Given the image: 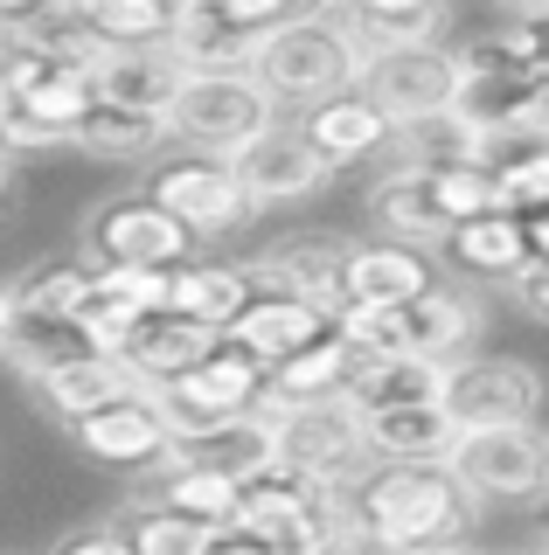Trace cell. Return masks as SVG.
<instances>
[{
	"instance_id": "obj_1",
	"label": "cell",
	"mask_w": 549,
	"mask_h": 555,
	"mask_svg": "<svg viewBox=\"0 0 549 555\" xmlns=\"http://www.w3.org/2000/svg\"><path fill=\"white\" fill-rule=\"evenodd\" d=\"M355 507L369 542L390 555H438L480 528V500L452 479V465H375L355 486Z\"/></svg>"
},
{
	"instance_id": "obj_2",
	"label": "cell",
	"mask_w": 549,
	"mask_h": 555,
	"mask_svg": "<svg viewBox=\"0 0 549 555\" xmlns=\"http://www.w3.org/2000/svg\"><path fill=\"white\" fill-rule=\"evenodd\" d=\"M362 69L369 56L341 14H299L293 28H279L271 42L251 49V77L265 83V98L299 104V112H314V104H328L341 91H362Z\"/></svg>"
},
{
	"instance_id": "obj_3",
	"label": "cell",
	"mask_w": 549,
	"mask_h": 555,
	"mask_svg": "<svg viewBox=\"0 0 549 555\" xmlns=\"http://www.w3.org/2000/svg\"><path fill=\"white\" fill-rule=\"evenodd\" d=\"M480 326H487V312H480L467 285H438L418 306H397V312H362V306L334 312V334L355 340L362 354H410V361H432V369L467 361Z\"/></svg>"
},
{
	"instance_id": "obj_4",
	"label": "cell",
	"mask_w": 549,
	"mask_h": 555,
	"mask_svg": "<svg viewBox=\"0 0 549 555\" xmlns=\"http://www.w3.org/2000/svg\"><path fill=\"white\" fill-rule=\"evenodd\" d=\"M271 126H279V104L265 98V83H257L251 69L188 77L175 112H167V139H181L188 153H209V160H237V153Z\"/></svg>"
},
{
	"instance_id": "obj_5",
	"label": "cell",
	"mask_w": 549,
	"mask_h": 555,
	"mask_svg": "<svg viewBox=\"0 0 549 555\" xmlns=\"http://www.w3.org/2000/svg\"><path fill=\"white\" fill-rule=\"evenodd\" d=\"M84 257L98 271H181L195 264V230H181L153 195H112L84 216Z\"/></svg>"
},
{
	"instance_id": "obj_6",
	"label": "cell",
	"mask_w": 549,
	"mask_h": 555,
	"mask_svg": "<svg viewBox=\"0 0 549 555\" xmlns=\"http://www.w3.org/2000/svg\"><path fill=\"white\" fill-rule=\"evenodd\" d=\"M265 389H271V375L257 369L244 347H230V340H222V347H216L209 361H202L195 375L167 382V389H146V396L161 403L167 430H175V444H195V438H209V430L237 424V416L265 410Z\"/></svg>"
},
{
	"instance_id": "obj_7",
	"label": "cell",
	"mask_w": 549,
	"mask_h": 555,
	"mask_svg": "<svg viewBox=\"0 0 549 555\" xmlns=\"http://www.w3.org/2000/svg\"><path fill=\"white\" fill-rule=\"evenodd\" d=\"M542 369L522 354H467L445 369L438 410L452 416V430H514L542 424Z\"/></svg>"
},
{
	"instance_id": "obj_8",
	"label": "cell",
	"mask_w": 549,
	"mask_h": 555,
	"mask_svg": "<svg viewBox=\"0 0 549 555\" xmlns=\"http://www.w3.org/2000/svg\"><path fill=\"white\" fill-rule=\"evenodd\" d=\"M265 416L279 430V465H293V473L341 486V493H355L375 473V451L355 403H306V410H265Z\"/></svg>"
},
{
	"instance_id": "obj_9",
	"label": "cell",
	"mask_w": 549,
	"mask_h": 555,
	"mask_svg": "<svg viewBox=\"0 0 549 555\" xmlns=\"http://www.w3.org/2000/svg\"><path fill=\"white\" fill-rule=\"evenodd\" d=\"M528 91H536V69L522 63V49H514V35H480V42L459 49V98H452V118L459 126H473L487 146H501L514 139V118H522Z\"/></svg>"
},
{
	"instance_id": "obj_10",
	"label": "cell",
	"mask_w": 549,
	"mask_h": 555,
	"mask_svg": "<svg viewBox=\"0 0 549 555\" xmlns=\"http://www.w3.org/2000/svg\"><path fill=\"white\" fill-rule=\"evenodd\" d=\"M452 479L473 500H542L549 493V430L514 424V430H459L452 444Z\"/></svg>"
},
{
	"instance_id": "obj_11",
	"label": "cell",
	"mask_w": 549,
	"mask_h": 555,
	"mask_svg": "<svg viewBox=\"0 0 549 555\" xmlns=\"http://www.w3.org/2000/svg\"><path fill=\"white\" fill-rule=\"evenodd\" d=\"M362 98L390 118V126H418V118L452 112V98H459V49L424 42V49H390V56H369Z\"/></svg>"
},
{
	"instance_id": "obj_12",
	"label": "cell",
	"mask_w": 549,
	"mask_h": 555,
	"mask_svg": "<svg viewBox=\"0 0 549 555\" xmlns=\"http://www.w3.org/2000/svg\"><path fill=\"white\" fill-rule=\"evenodd\" d=\"M146 195L195 236H230V230L251 222V202H244V188H237V167L209 160V153H181V160L153 167Z\"/></svg>"
},
{
	"instance_id": "obj_13",
	"label": "cell",
	"mask_w": 549,
	"mask_h": 555,
	"mask_svg": "<svg viewBox=\"0 0 549 555\" xmlns=\"http://www.w3.org/2000/svg\"><path fill=\"white\" fill-rule=\"evenodd\" d=\"M230 167H237V188H244L251 216H257V208H293V202H314L320 188L334 181V167L314 153V139H306L293 118H279L271 132H257Z\"/></svg>"
},
{
	"instance_id": "obj_14",
	"label": "cell",
	"mask_w": 549,
	"mask_h": 555,
	"mask_svg": "<svg viewBox=\"0 0 549 555\" xmlns=\"http://www.w3.org/2000/svg\"><path fill=\"white\" fill-rule=\"evenodd\" d=\"M424 292H438V257H432V250H418V243H397V236L348 243V271H341V306L397 312V306H418Z\"/></svg>"
},
{
	"instance_id": "obj_15",
	"label": "cell",
	"mask_w": 549,
	"mask_h": 555,
	"mask_svg": "<svg viewBox=\"0 0 549 555\" xmlns=\"http://www.w3.org/2000/svg\"><path fill=\"white\" fill-rule=\"evenodd\" d=\"M334 334V312L314 299H293V292H257L251 312L230 326V347H244L265 375H279L285 361H299L306 347H320Z\"/></svg>"
},
{
	"instance_id": "obj_16",
	"label": "cell",
	"mask_w": 549,
	"mask_h": 555,
	"mask_svg": "<svg viewBox=\"0 0 549 555\" xmlns=\"http://www.w3.org/2000/svg\"><path fill=\"white\" fill-rule=\"evenodd\" d=\"M71 444H77L91 465H118V473H140V465H161L167 451H175V430H167L161 403H153V396L140 389V396H126V403H112V410L84 416V424L71 430Z\"/></svg>"
},
{
	"instance_id": "obj_17",
	"label": "cell",
	"mask_w": 549,
	"mask_h": 555,
	"mask_svg": "<svg viewBox=\"0 0 549 555\" xmlns=\"http://www.w3.org/2000/svg\"><path fill=\"white\" fill-rule=\"evenodd\" d=\"M341 271H348V243H341V236H314V230L279 236L271 250L251 257L257 292H293V299H314L328 312H341Z\"/></svg>"
},
{
	"instance_id": "obj_18",
	"label": "cell",
	"mask_w": 549,
	"mask_h": 555,
	"mask_svg": "<svg viewBox=\"0 0 549 555\" xmlns=\"http://www.w3.org/2000/svg\"><path fill=\"white\" fill-rule=\"evenodd\" d=\"M126 396H140V382H132V369L112 361V354H71V361H56V369L36 375V403L56 416L63 430H77L84 416L126 403Z\"/></svg>"
},
{
	"instance_id": "obj_19",
	"label": "cell",
	"mask_w": 549,
	"mask_h": 555,
	"mask_svg": "<svg viewBox=\"0 0 549 555\" xmlns=\"http://www.w3.org/2000/svg\"><path fill=\"white\" fill-rule=\"evenodd\" d=\"M362 208H369L375 236L418 243V250H445V243H452V216H445L432 173H383L362 195Z\"/></svg>"
},
{
	"instance_id": "obj_20",
	"label": "cell",
	"mask_w": 549,
	"mask_h": 555,
	"mask_svg": "<svg viewBox=\"0 0 549 555\" xmlns=\"http://www.w3.org/2000/svg\"><path fill=\"white\" fill-rule=\"evenodd\" d=\"M299 132L314 139V153L328 167H355V160H383L397 126H390L383 112L362 98V91H341L328 104H314V112H299Z\"/></svg>"
},
{
	"instance_id": "obj_21",
	"label": "cell",
	"mask_w": 549,
	"mask_h": 555,
	"mask_svg": "<svg viewBox=\"0 0 549 555\" xmlns=\"http://www.w3.org/2000/svg\"><path fill=\"white\" fill-rule=\"evenodd\" d=\"M222 347V334H209V326H195V320H181V312H161V320H140V334L126 340V369L140 389H167V382H181V375H195L202 361H209Z\"/></svg>"
},
{
	"instance_id": "obj_22",
	"label": "cell",
	"mask_w": 549,
	"mask_h": 555,
	"mask_svg": "<svg viewBox=\"0 0 549 555\" xmlns=\"http://www.w3.org/2000/svg\"><path fill=\"white\" fill-rule=\"evenodd\" d=\"M362 347L355 340H341L328 334L320 347H306L299 361H285L279 375H271V389H265V410H306V403H348V389H355V375H362Z\"/></svg>"
},
{
	"instance_id": "obj_23",
	"label": "cell",
	"mask_w": 549,
	"mask_h": 555,
	"mask_svg": "<svg viewBox=\"0 0 549 555\" xmlns=\"http://www.w3.org/2000/svg\"><path fill=\"white\" fill-rule=\"evenodd\" d=\"M257 299V278L251 264H222V257H195V264L175 271V312L195 326H209V334L230 340V326L251 312Z\"/></svg>"
},
{
	"instance_id": "obj_24",
	"label": "cell",
	"mask_w": 549,
	"mask_h": 555,
	"mask_svg": "<svg viewBox=\"0 0 549 555\" xmlns=\"http://www.w3.org/2000/svg\"><path fill=\"white\" fill-rule=\"evenodd\" d=\"M167 459L251 486V479H265L271 465H279V430H271L265 410H251V416H237V424H222V430H209V438H195V444H175Z\"/></svg>"
},
{
	"instance_id": "obj_25",
	"label": "cell",
	"mask_w": 549,
	"mask_h": 555,
	"mask_svg": "<svg viewBox=\"0 0 549 555\" xmlns=\"http://www.w3.org/2000/svg\"><path fill=\"white\" fill-rule=\"evenodd\" d=\"M188 69L167 56V49H112L105 63H98V98L105 104H126V112H153L167 118L181 98Z\"/></svg>"
},
{
	"instance_id": "obj_26",
	"label": "cell",
	"mask_w": 549,
	"mask_h": 555,
	"mask_svg": "<svg viewBox=\"0 0 549 555\" xmlns=\"http://www.w3.org/2000/svg\"><path fill=\"white\" fill-rule=\"evenodd\" d=\"M362 430H369L375 465H445V459H452V444H459L452 416H445L438 403H418V410H369Z\"/></svg>"
},
{
	"instance_id": "obj_27",
	"label": "cell",
	"mask_w": 549,
	"mask_h": 555,
	"mask_svg": "<svg viewBox=\"0 0 549 555\" xmlns=\"http://www.w3.org/2000/svg\"><path fill=\"white\" fill-rule=\"evenodd\" d=\"M445 257H452V271L467 278H494V285H514V278L528 271V222L522 216H480V222H459L452 243H445Z\"/></svg>"
},
{
	"instance_id": "obj_28",
	"label": "cell",
	"mask_w": 549,
	"mask_h": 555,
	"mask_svg": "<svg viewBox=\"0 0 549 555\" xmlns=\"http://www.w3.org/2000/svg\"><path fill=\"white\" fill-rule=\"evenodd\" d=\"M167 56H175L188 77H230V69H251V42L222 22L216 0H188L175 14V42H167Z\"/></svg>"
},
{
	"instance_id": "obj_29",
	"label": "cell",
	"mask_w": 549,
	"mask_h": 555,
	"mask_svg": "<svg viewBox=\"0 0 549 555\" xmlns=\"http://www.w3.org/2000/svg\"><path fill=\"white\" fill-rule=\"evenodd\" d=\"M118 534H126L132 555H216L230 528H209V520H195L181 507H161V500L132 493L126 507H118Z\"/></svg>"
},
{
	"instance_id": "obj_30",
	"label": "cell",
	"mask_w": 549,
	"mask_h": 555,
	"mask_svg": "<svg viewBox=\"0 0 549 555\" xmlns=\"http://www.w3.org/2000/svg\"><path fill=\"white\" fill-rule=\"evenodd\" d=\"M348 35L362 42V56H390V49H424L445 35V8L438 0H362L341 14Z\"/></svg>"
},
{
	"instance_id": "obj_31",
	"label": "cell",
	"mask_w": 549,
	"mask_h": 555,
	"mask_svg": "<svg viewBox=\"0 0 549 555\" xmlns=\"http://www.w3.org/2000/svg\"><path fill=\"white\" fill-rule=\"evenodd\" d=\"M438 396H445V369L410 361V354H369L348 403L369 416V410H418V403H438Z\"/></svg>"
},
{
	"instance_id": "obj_32",
	"label": "cell",
	"mask_w": 549,
	"mask_h": 555,
	"mask_svg": "<svg viewBox=\"0 0 549 555\" xmlns=\"http://www.w3.org/2000/svg\"><path fill=\"white\" fill-rule=\"evenodd\" d=\"M98 292V264L91 257H36L22 278L8 285V306L22 312H49V320H77V306Z\"/></svg>"
},
{
	"instance_id": "obj_33",
	"label": "cell",
	"mask_w": 549,
	"mask_h": 555,
	"mask_svg": "<svg viewBox=\"0 0 549 555\" xmlns=\"http://www.w3.org/2000/svg\"><path fill=\"white\" fill-rule=\"evenodd\" d=\"M71 146H84L91 160H153V153L167 146V118H153V112H126V104H105L98 98V112L77 126Z\"/></svg>"
},
{
	"instance_id": "obj_34",
	"label": "cell",
	"mask_w": 549,
	"mask_h": 555,
	"mask_svg": "<svg viewBox=\"0 0 549 555\" xmlns=\"http://www.w3.org/2000/svg\"><path fill=\"white\" fill-rule=\"evenodd\" d=\"M140 500H161V507H181L195 520H209V528H237V507H244V486L222 479V473H202V465H181L167 459V473L153 479V493Z\"/></svg>"
},
{
	"instance_id": "obj_35",
	"label": "cell",
	"mask_w": 549,
	"mask_h": 555,
	"mask_svg": "<svg viewBox=\"0 0 549 555\" xmlns=\"http://www.w3.org/2000/svg\"><path fill=\"white\" fill-rule=\"evenodd\" d=\"M175 14L161 0H84V22H91L98 49H167L175 42Z\"/></svg>"
},
{
	"instance_id": "obj_36",
	"label": "cell",
	"mask_w": 549,
	"mask_h": 555,
	"mask_svg": "<svg viewBox=\"0 0 549 555\" xmlns=\"http://www.w3.org/2000/svg\"><path fill=\"white\" fill-rule=\"evenodd\" d=\"M494 173H501V208L508 216H542L549 208V146H522L514 160L494 153Z\"/></svg>"
},
{
	"instance_id": "obj_37",
	"label": "cell",
	"mask_w": 549,
	"mask_h": 555,
	"mask_svg": "<svg viewBox=\"0 0 549 555\" xmlns=\"http://www.w3.org/2000/svg\"><path fill=\"white\" fill-rule=\"evenodd\" d=\"M501 28L514 35V49H522V63H528V69H536V77L549 83V0H536V8H514Z\"/></svg>"
},
{
	"instance_id": "obj_38",
	"label": "cell",
	"mask_w": 549,
	"mask_h": 555,
	"mask_svg": "<svg viewBox=\"0 0 549 555\" xmlns=\"http://www.w3.org/2000/svg\"><path fill=\"white\" fill-rule=\"evenodd\" d=\"M508 299L528 312L536 326H549V257H528V271L508 285Z\"/></svg>"
},
{
	"instance_id": "obj_39",
	"label": "cell",
	"mask_w": 549,
	"mask_h": 555,
	"mask_svg": "<svg viewBox=\"0 0 549 555\" xmlns=\"http://www.w3.org/2000/svg\"><path fill=\"white\" fill-rule=\"evenodd\" d=\"M49 555H132L126 534H118V520H98V528H71Z\"/></svg>"
},
{
	"instance_id": "obj_40",
	"label": "cell",
	"mask_w": 549,
	"mask_h": 555,
	"mask_svg": "<svg viewBox=\"0 0 549 555\" xmlns=\"http://www.w3.org/2000/svg\"><path fill=\"white\" fill-rule=\"evenodd\" d=\"M514 139H522V146H549V83L542 77H536V91H528L522 118H514Z\"/></svg>"
},
{
	"instance_id": "obj_41",
	"label": "cell",
	"mask_w": 549,
	"mask_h": 555,
	"mask_svg": "<svg viewBox=\"0 0 549 555\" xmlns=\"http://www.w3.org/2000/svg\"><path fill=\"white\" fill-rule=\"evenodd\" d=\"M216 555H271V548H265V542H251V534H237V528H230V534H222V548H216Z\"/></svg>"
},
{
	"instance_id": "obj_42",
	"label": "cell",
	"mask_w": 549,
	"mask_h": 555,
	"mask_svg": "<svg viewBox=\"0 0 549 555\" xmlns=\"http://www.w3.org/2000/svg\"><path fill=\"white\" fill-rule=\"evenodd\" d=\"M528 250L549 257V208H542V216H528Z\"/></svg>"
},
{
	"instance_id": "obj_43",
	"label": "cell",
	"mask_w": 549,
	"mask_h": 555,
	"mask_svg": "<svg viewBox=\"0 0 549 555\" xmlns=\"http://www.w3.org/2000/svg\"><path fill=\"white\" fill-rule=\"evenodd\" d=\"M14 202V160H0V208Z\"/></svg>"
},
{
	"instance_id": "obj_44",
	"label": "cell",
	"mask_w": 549,
	"mask_h": 555,
	"mask_svg": "<svg viewBox=\"0 0 549 555\" xmlns=\"http://www.w3.org/2000/svg\"><path fill=\"white\" fill-rule=\"evenodd\" d=\"M438 555H487V548H480V542H459V548H438Z\"/></svg>"
},
{
	"instance_id": "obj_45",
	"label": "cell",
	"mask_w": 549,
	"mask_h": 555,
	"mask_svg": "<svg viewBox=\"0 0 549 555\" xmlns=\"http://www.w3.org/2000/svg\"><path fill=\"white\" fill-rule=\"evenodd\" d=\"M0 160H14V146H8V132H0Z\"/></svg>"
},
{
	"instance_id": "obj_46",
	"label": "cell",
	"mask_w": 549,
	"mask_h": 555,
	"mask_svg": "<svg viewBox=\"0 0 549 555\" xmlns=\"http://www.w3.org/2000/svg\"><path fill=\"white\" fill-rule=\"evenodd\" d=\"M0 320H8V285H0Z\"/></svg>"
},
{
	"instance_id": "obj_47",
	"label": "cell",
	"mask_w": 549,
	"mask_h": 555,
	"mask_svg": "<svg viewBox=\"0 0 549 555\" xmlns=\"http://www.w3.org/2000/svg\"><path fill=\"white\" fill-rule=\"evenodd\" d=\"M0 112H8V91H0Z\"/></svg>"
},
{
	"instance_id": "obj_48",
	"label": "cell",
	"mask_w": 549,
	"mask_h": 555,
	"mask_svg": "<svg viewBox=\"0 0 549 555\" xmlns=\"http://www.w3.org/2000/svg\"><path fill=\"white\" fill-rule=\"evenodd\" d=\"M528 555H549V548H528Z\"/></svg>"
}]
</instances>
